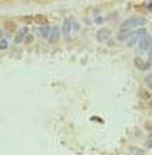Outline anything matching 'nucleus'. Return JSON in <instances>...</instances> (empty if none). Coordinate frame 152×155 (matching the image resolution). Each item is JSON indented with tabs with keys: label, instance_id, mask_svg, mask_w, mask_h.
I'll return each instance as SVG.
<instances>
[{
	"label": "nucleus",
	"instance_id": "obj_20",
	"mask_svg": "<svg viewBox=\"0 0 152 155\" xmlns=\"http://www.w3.org/2000/svg\"><path fill=\"white\" fill-rule=\"evenodd\" d=\"M144 127L147 129V130H152V121H147V123L144 124Z\"/></svg>",
	"mask_w": 152,
	"mask_h": 155
},
{
	"label": "nucleus",
	"instance_id": "obj_16",
	"mask_svg": "<svg viewBox=\"0 0 152 155\" xmlns=\"http://www.w3.org/2000/svg\"><path fill=\"white\" fill-rule=\"evenodd\" d=\"M23 42H25V45H30V44L33 42V36H31V34H27V36H25V41H23Z\"/></svg>",
	"mask_w": 152,
	"mask_h": 155
},
{
	"label": "nucleus",
	"instance_id": "obj_19",
	"mask_svg": "<svg viewBox=\"0 0 152 155\" xmlns=\"http://www.w3.org/2000/svg\"><path fill=\"white\" fill-rule=\"evenodd\" d=\"M146 146H147V147H150V149H152V135H150V137H149V138H147V140H146Z\"/></svg>",
	"mask_w": 152,
	"mask_h": 155
},
{
	"label": "nucleus",
	"instance_id": "obj_18",
	"mask_svg": "<svg viewBox=\"0 0 152 155\" xmlns=\"http://www.w3.org/2000/svg\"><path fill=\"white\" fill-rule=\"evenodd\" d=\"M146 82H147V85H152V73H149L146 76Z\"/></svg>",
	"mask_w": 152,
	"mask_h": 155
},
{
	"label": "nucleus",
	"instance_id": "obj_10",
	"mask_svg": "<svg viewBox=\"0 0 152 155\" xmlns=\"http://www.w3.org/2000/svg\"><path fill=\"white\" fill-rule=\"evenodd\" d=\"M25 20H36V22H39L42 25H47V22H48V19L45 16H42V14H37V16H33V17H27Z\"/></svg>",
	"mask_w": 152,
	"mask_h": 155
},
{
	"label": "nucleus",
	"instance_id": "obj_17",
	"mask_svg": "<svg viewBox=\"0 0 152 155\" xmlns=\"http://www.w3.org/2000/svg\"><path fill=\"white\" fill-rule=\"evenodd\" d=\"M71 30H74V31H78V30H79V23L76 22V20L71 22Z\"/></svg>",
	"mask_w": 152,
	"mask_h": 155
},
{
	"label": "nucleus",
	"instance_id": "obj_3",
	"mask_svg": "<svg viewBox=\"0 0 152 155\" xmlns=\"http://www.w3.org/2000/svg\"><path fill=\"white\" fill-rule=\"evenodd\" d=\"M59 37H61V30H59V27H51V31H50L48 41L51 42V44H55V42L59 41Z\"/></svg>",
	"mask_w": 152,
	"mask_h": 155
},
{
	"label": "nucleus",
	"instance_id": "obj_8",
	"mask_svg": "<svg viewBox=\"0 0 152 155\" xmlns=\"http://www.w3.org/2000/svg\"><path fill=\"white\" fill-rule=\"evenodd\" d=\"M71 22H73V19H65L64 23H62V34H64V36L70 34V31H71Z\"/></svg>",
	"mask_w": 152,
	"mask_h": 155
},
{
	"label": "nucleus",
	"instance_id": "obj_25",
	"mask_svg": "<svg viewBox=\"0 0 152 155\" xmlns=\"http://www.w3.org/2000/svg\"><path fill=\"white\" fill-rule=\"evenodd\" d=\"M149 109H152V99L149 101Z\"/></svg>",
	"mask_w": 152,
	"mask_h": 155
},
{
	"label": "nucleus",
	"instance_id": "obj_15",
	"mask_svg": "<svg viewBox=\"0 0 152 155\" xmlns=\"http://www.w3.org/2000/svg\"><path fill=\"white\" fill-rule=\"evenodd\" d=\"M137 41H138V39H137V37H135V36L132 34V37H131L129 41H127V47H134V45L137 44Z\"/></svg>",
	"mask_w": 152,
	"mask_h": 155
},
{
	"label": "nucleus",
	"instance_id": "obj_21",
	"mask_svg": "<svg viewBox=\"0 0 152 155\" xmlns=\"http://www.w3.org/2000/svg\"><path fill=\"white\" fill-rule=\"evenodd\" d=\"M103 20H104V19L99 16V17H96V19H95V23H98V25H99V23H103Z\"/></svg>",
	"mask_w": 152,
	"mask_h": 155
},
{
	"label": "nucleus",
	"instance_id": "obj_12",
	"mask_svg": "<svg viewBox=\"0 0 152 155\" xmlns=\"http://www.w3.org/2000/svg\"><path fill=\"white\" fill-rule=\"evenodd\" d=\"M129 153H131V155H144V150L140 149V147L132 146V147H129Z\"/></svg>",
	"mask_w": 152,
	"mask_h": 155
},
{
	"label": "nucleus",
	"instance_id": "obj_2",
	"mask_svg": "<svg viewBox=\"0 0 152 155\" xmlns=\"http://www.w3.org/2000/svg\"><path fill=\"white\" fill-rule=\"evenodd\" d=\"M110 36H112V31H110L109 28H101V30H98V33H96V39H98L99 42L109 41Z\"/></svg>",
	"mask_w": 152,
	"mask_h": 155
},
{
	"label": "nucleus",
	"instance_id": "obj_23",
	"mask_svg": "<svg viewBox=\"0 0 152 155\" xmlns=\"http://www.w3.org/2000/svg\"><path fill=\"white\" fill-rule=\"evenodd\" d=\"M146 6H147L149 11H152V2H150V3H146Z\"/></svg>",
	"mask_w": 152,
	"mask_h": 155
},
{
	"label": "nucleus",
	"instance_id": "obj_26",
	"mask_svg": "<svg viewBox=\"0 0 152 155\" xmlns=\"http://www.w3.org/2000/svg\"><path fill=\"white\" fill-rule=\"evenodd\" d=\"M147 87H149V90H152V85H147Z\"/></svg>",
	"mask_w": 152,
	"mask_h": 155
},
{
	"label": "nucleus",
	"instance_id": "obj_7",
	"mask_svg": "<svg viewBox=\"0 0 152 155\" xmlns=\"http://www.w3.org/2000/svg\"><path fill=\"white\" fill-rule=\"evenodd\" d=\"M138 48H140V50H149V48H152V39L149 36L144 37V39H141V41L138 42Z\"/></svg>",
	"mask_w": 152,
	"mask_h": 155
},
{
	"label": "nucleus",
	"instance_id": "obj_24",
	"mask_svg": "<svg viewBox=\"0 0 152 155\" xmlns=\"http://www.w3.org/2000/svg\"><path fill=\"white\" fill-rule=\"evenodd\" d=\"M107 44H109L110 47H113V45H115V42H113V41H110V39H109V41H107Z\"/></svg>",
	"mask_w": 152,
	"mask_h": 155
},
{
	"label": "nucleus",
	"instance_id": "obj_22",
	"mask_svg": "<svg viewBox=\"0 0 152 155\" xmlns=\"http://www.w3.org/2000/svg\"><path fill=\"white\" fill-rule=\"evenodd\" d=\"M92 121H96V123H103V120H101V118H96V116H93V118H92Z\"/></svg>",
	"mask_w": 152,
	"mask_h": 155
},
{
	"label": "nucleus",
	"instance_id": "obj_5",
	"mask_svg": "<svg viewBox=\"0 0 152 155\" xmlns=\"http://www.w3.org/2000/svg\"><path fill=\"white\" fill-rule=\"evenodd\" d=\"M27 34H28V27H22V28L19 30L17 36L14 37V42H16V44L23 42V41H25V36H27Z\"/></svg>",
	"mask_w": 152,
	"mask_h": 155
},
{
	"label": "nucleus",
	"instance_id": "obj_11",
	"mask_svg": "<svg viewBox=\"0 0 152 155\" xmlns=\"http://www.w3.org/2000/svg\"><path fill=\"white\" fill-rule=\"evenodd\" d=\"M50 31H51L50 25H42V27L39 28V34H41V37H50Z\"/></svg>",
	"mask_w": 152,
	"mask_h": 155
},
{
	"label": "nucleus",
	"instance_id": "obj_14",
	"mask_svg": "<svg viewBox=\"0 0 152 155\" xmlns=\"http://www.w3.org/2000/svg\"><path fill=\"white\" fill-rule=\"evenodd\" d=\"M8 48V41L6 39H0V50H6Z\"/></svg>",
	"mask_w": 152,
	"mask_h": 155
},
{
	"label": "nucleus",
	"instance_id": "obj_9",
	"mask_svg": "<svg viewBox=\"0 0 152 155\" xmlns=\"http://www.w3.org/2000/svg\"><path fill=\"white\" fill-rule=\"evenodd\" d=\"M132 34H134L137 39H140V41H141V39H144V37H147V31H146L144 28H137L135 31H132Z\"/></svg>",
	"mask_w": 152,
	"mask_h": 155
},
{
	"label": "nucleus",
	"instance_id": "obj_4",
	"mask_svg": "<svg viewBox=\"0 0 152 155\" xmlns=\"http://www.w3.org/2000/svg\"><path fill=\"white\" fill-rule=\"evenodd\" d=\"M131 37H132V31H129V30H120V33L117 36L120 42H127Z\"/></svg>",
	"mask_w": 152,
	"mask_h": 155
},
{
	"label": "nucleus",
	"instance_id": "obj_1",
	"mask_svg": "<svg viewBox=\"0 0 152 155\" xmlns=\"http://www.w3.org/2000/svg\"><path fill=\"white\" fill-rule=\"evenodd\" d=\"M143 25H146L144 17H132L121 23V30H129L131 27H143Z\"/></svg>",
	"mask_w": 152,
	"mask_h": 155
},
{
	"label": "nucleus",
	"instance_id": "obj_6",
	"mask_svg": "<svg viewBox=\"0 0 152 155\" xmlns=\"http://www.w3.org/2000/svg\"><path fill=\"white\" fill-rule=\"evenodd\" d=\"M135 65L138 67V68H140L141 71H146V70H149L150 68V62H144L141 58H135Z\"/></svg>",
	"mask_w": 152,
	"mask_h": 155
},
{
	"label": "nucleus",
	"instance_id": "obj_13",
	"mask_svg": "<svg viewBox=\"0 0 152 155\" xmlns=\"http://www.w3.org/2000/svg\"><path fill=\"white\" fill-rule=\"evenodd\" d=\"M140 96H141V99H149V98H150V93L147 92V90L141 88V90H140Z\"/></svg>",
	"mask_w": 152,
	"mask_h": 155
}]
</instances>
